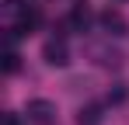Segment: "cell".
<instances>
[{"instance_id":"cell-1","label":"cell","mask_w":129,"mask_h":125,"mask_svg":"<svg viewBox=\"0 0 129 125\" xmlns=\"http://www.w3.org/2000/svg\"><path fill=\"white\" fill-rule=\"evenodd\" d=\"M42 24V14H39V7H21L18 11V24H14V38H21V35H31L35 28Z\"/></svg>"},{"instance_id":"cell-2","label":"cell","mask_w":129,"mask_h":125,"mask_svg":"<svg viewBox=\"0 0 129 125\" xmlns=\"http://www.w3.org/2000/svg\"><path fill=\"white\" fill-rule=\"evenodd\" d=\"M42 56H45V62H49V66H66V62H70V49H66V42L56 35V38L45 42Z\"/></svg>"},{"instance_id":"cell-3","label":"cell","mask_w":129,"mask_h":125,"mask_svg":"<svg viewBox=\"0 0 129 125\" xmlns=\"http://www.w3.org/2000/svg\"><path fill=\"white\" fill-rule=\"evenodd\" d=\"M52 115H56V108L49 101H42V97L39 101H28V118L35 125H52Z\"/></svg>"},{"instance_id":"cell-4","label":"cell","mask_w":129,"mask_h":125,"mask_svg":"<svg viewBox=\"0 0 129 125\" xmlns=\"http://www.w3.org/2000/svg\"><path fill=\"white\" fill-rule=\"evenodd\" d=\"M101 28H105L108 35H115V38H122V35H126L129 31V24H126V18H122V14H119V11H105V14H101Z\"/></svg>"},{"instance_id":"cell-5","label":"cell","mask_w":129,"mask_h":125,"mask_svg":"<svg viewBox=\"0 0 129 125\" xmlns=\"http://www.w3.org/2000/svg\"><path fill=\"white\" fill-rule=\"evenodd\" d=\"M91 21H94V18H91V11H87L84 4H77V7L66 14V24H70L73 31H87V28H91Z\"/></svg>"},{"instance_id":"cell-6","label":"cell","mask_w":129,"mask_h":125,"mask_svg":"<svg viewBox=\"0 0 129 125\" xmlns=\"http://www.w3.org/2000/svg\"><path fill=\"white\" fill-rule=\"evenodd\" d=\"M77 125H101V104H87V108H80Z\"/></svg>"},{"instance_id":"cell-7","label":"cell","mask_w":129,"mask_h":125,"mask_svg":"<svg viewBox=\"0 0 129 125\" xmlns=\"http://www.w3.org/2000/svg\"><path fill=\"white\" fill-rule=\"evenodd\" d=\"M18 66H21V56H18V52L11 49V42H7V49H4V73H7V77H14V73H18Z\"/></svg>"},{"instance_id":"cell-8","label":"cell","mask_w":129,"mask_h":125,"mask_svg":"<svg viewBox=\"0 0 129 125\" xmlns=\"http://www.w3.org/2000/svg\"><path fill=\"white\" fill-rule=\"evenodd\" d=\"M11 11H21V7H31V0H7Z\"/></svg>"},{"instance_id":"cell-9","label":"cell","mask_w":129,"mask_h":125,"mask_svg":"<svg viewBox=\"0 0 129 125\" xmlns=\"http://www.w3.org/2000/svg\"><path fill=\"white\" fill-rule=\"evenodd\" d=\"M122 97H126V90H122V87H119V90H112V94H108V101H112V104H119V101H122Z\"/></svg>"},{"instance_id":"cell-10","label":"cell","mask_w":129,"mask_h":125,"mask_svg":"<svg viewBox=\"0 0 129 125\" xmlns=\"http://www.w3.org/2000/svg\"><path fill=\"white\" fill-rule=\"evenodd\" d=\"M4 125H18V115H7V118H4Z\"/></svg>"},{"instance_id":"cell-11","label":"cell","mask_w":129,"mask_h":125,"mask_svg":"<svg viewBox=\"0 0 129 125\" xmlns=\"http://www.w3.org/2000/svg\"><path fill=\"white\" fill-rule=\"evenodd\" d=\"M115 4H119V0H115Z\"/></svg>"}]
</instances>
